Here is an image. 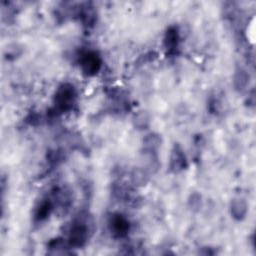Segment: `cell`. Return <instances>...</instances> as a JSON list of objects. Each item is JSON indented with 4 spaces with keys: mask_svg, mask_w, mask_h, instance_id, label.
<instances>
[{
    "mask_svg": "<svg viewBox=\"0 0 256 256\" xmlns=\"http://www.w3.org/2000/svg\"><path fill=\"white\" fill-rule=\"evenodd\" d=\"M95 229V223L92 216L87 212H81L72 222L68 244L70 247L80 248L83 247Z\"/></svg>",
    "mask_w": 256,
    "mask_h": 256,
    "instance_id": "cell-1",
    "label": "cell"
},
{
    "mask_svg": "<svg viewBox=\"0 0 256 256\" xmlns=\"http://www.w3.org/2000/svg\"><path fill=\"white\" fill-rule=\"evenodd\" d=\"M76 99V90L70 83H63L58 87L55 96L54 104L56 110L64 112L70 110Z\"/></svg>",
    "mask_w": 256,
    "mask_h": 256,
    "instance_id": "cell-2",
    "label": "cell"
},
{
    "mask_svg": "<svg viewBox=\"0 0 256 256\" xmlns=\"http://www.w3.org/2000/svg\"><path fill=\"white\" fill-rule=\"evenodd\" d=\"M80 67L84 74L88 76L95 75L101 68L102 59L95 51H86L80 55Z\"/></svg>",
    "mask_w": 256,
    "mask_h": 256,
    "instance_id": "cell-3",
    "label": "cell"
},
{
    "mask_svg": "<svg viewBox=\"0 0 256 256\" xmlns=\"http://www.w3.org/2000/svg\"><path fill=\"white\" fill-rule=\"evenodd\" d=\"M108 223H109L110 231L115 237H119V238L125 237L129 232L130 229L129 221L126 217H124L121 214L116 213L111 215Z\"/></svg>",
    "mask_w": 256,
    "mask_h": 256,
    "instance_id": "cell-4",
    "label": "cell"
},
{
    "mask_svg": "<svg viewBox=\"0 0 256 256\" xmlns=\"http://www.w3.org/2000/svg\"><path fill=\"white\" fill-rule=\"evenodd\" d=\"M170 170L174 173H179L183 171L187 167V159L184 153V150L179 144H175L172 151L171 155H170V163H169Z\"/></svg>",
    "mask_w": 256,
    "mask_h": 256,
    "instance_id": "cell-5",
    "label": "cell"
},
{
    "mask_svg": "<svg viewBox=\"0 0 256 256\" xmlns=\"http://www.w3.org/2000/svg\"><path fill=\"white\" fill-rule=\"evenodd\" d=\"M247 211H248V205L244 199L236 198L231 201L230 213L235 220L237 221L243 220L247 214Z\"/></svg>",
    "mask_w": 256,
    "mask_h": 256,
    "instance_id": "cell-6",
    "label": "cell"
},
{
    "mask_svg": "<svg viewBox=\"0 0 256 256\" xmlns=\"http://www.w3.org/2000/svg\"><path fill=\"white\" fill-rule=\"evenodd\" d=\"M161 137L156 133L147 134L143 139V148L144 152L157 153L159 147L161 146Z\"/></svg>",
    "mask_w": 256,
    "mask_h": 256,
    "instance_id": "cell-7",
    "label": "cell"
},
{
    "mask_svg": "<svg viewBox=\"0 0 256 256\" xmlns=\"http://www.w3.org/2000/svg\"><path fill=\"white\" fill-rule=\"evenodd\" d=\"M53 209V203L49 199L42 200L34 212V219L36 221H43L49 217L51 211Z\"/></svg>",
    "mask_w": 256,
    "mask_h": 256,
    "instance_id": "cell-8",
    "label": "cell"
},
{
    "mask_svg": "<svg viewBox=\"0 0 256 256\" xmlns=\"http://www.w3.org/2000/svg\"><path fill=\"white\" fill-rule=\"evenodd\" d=\"M149 173L145 167H136L131 173V181L135 186H144L149 180Z\"/></svg>",
    "mask_w": 256,
    "mask_h": 256,
    "instance_id": "cell-9",
    "label": "cell"
},
{
    "mask_svg": "<svg viewBox=\"0 0 256 256\" xmlns=\"http://www.w3.org/2000/svg\"><path fill=\"white\" fill-rule=\"evenodd\" d=\"M179 42V32L176 27L168 28L167 32L165 33L164 37V45L166 49L173 50L178 46Z\"/></svg>",
    "mask_w": 256,
    "mask_h": 256,
    "instance_id": "cell-10",
    "label": "cell"
},
{
    "mask_svg": "<svg viewBox=\"0 0 256 256\" xmlns=\"http://www.w3.org/2000/svg\"><path fill=\"white\" fill-rule=\"evenodd\" d=\"M249 81V75L247 72L242 69V68H238V69L235 71L234 78H233V83H234V87L237 90H243L248 84Z\"/></svg>",
    "mask_w": 256,
    "mask_h": 256,
    "instance_id": "cell-11",
    "label": "cell"
},
{
    "mask_svg": "<svg viewBox=\"0 0 256 256\" xmlns=\"http://www.w3.org/2000/svg\"><path fill=\"white\" fill-rule=\"evenodd\" d=\"M68 245L66 242H64L63 239H54L48 244V250L49 254H68Z\"/></svg>",
    "mask_w": 256,
    "mask_h": 256,
    "instance_id": "cell-12",
    "label": "cell"
},
{
    "mask_svg": "<svg viewBox=\"0 0 256 256\" xmlns=\"http://www.w3.org/2000/svg\"><path fill=\"white\" fill-rule=\"evenodd\" d=\"M80 16L82 17V20L85 25L91 26L95 22V11L91 7H85L80 10Z\"/></svg>",
    "mask_w": 256,
    "mask_h": 256,
    "instance_id": "cell-13",
    "label": "cell"
},
{
    "mask_svg": "<svg viewBox=\"0 0 256 256\" xmlns=\"http://www.w3.org/2000/svg\"><path fill=\"white\" fill-rule=\"evenodd\" d=\"M135 126L138 129H145L149 125V116L145 112H141L136 115L135 119Z\"/></svg>",
    "mask_w": 256,
    "mask_h": 256,
    "instance_id": "cell-14",
    "label": "cell"
},
{
    "mask_svg": "<svg viewBox=\"0 0 256 256\" xmlns=\"http://www.w3.org/2000/svg\"><path fill=\"white\" fill-rule=\"evenodd\" d=\"M188 204L192 210H198L201 207V195H199L198 193L191 194L188 200Z\"/></svg>",
    "mask_w": 256,
    "mask_h": 256,
    "instance_id": "cell-15",
    "label": "cell"
},
{
    "mask_svg": "<svg viewBox=\"0 0 256 256\" xmlns=\"http://www.w3.org/2000/svg\"><path fill=\"white\" fill-rule=\"evenodd\" d=\"M250 27H251V30L254 31V20H253L252 23L250 24ZM250 33H251V40L253 41V39H254V33H253V32H250Z\"/></svg>",
    "mask_w": 256,
    "mask_h": 256,
    "instance_id": "cell-16",
    "label": "cell"
}]
</instances>
